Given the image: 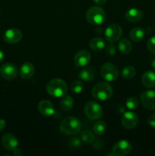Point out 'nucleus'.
I'll use <instances>...</instances> for the list:
<instances>
[{
    "label": "nucleus",
    "instance_id": "obj_1",
    "mask_svg": "<svg viewBox=\"0 0 155 156\" xmlns=\"http://www.w3.org/2000/svg\"><path fill=\"white\" fill-rule=\"evenodd\" d=\"M61 132L66 135H77L81 129V123L74 117H65L59 124Z\"/></svg>",
    "mask_w": 155,
    "mask_h": 156
},
{
    "label": "nucleus",
    "instance_id": "obj_2",
    "mask_svg": "<svg viewBox=\"0 0 155 156\" xmlns=\"http://www.w3.org/2000/svg\"><path fill=\"white\" fill-rule=\"evenodd\" d=\"M91 93L93 97L97 100L106 101L113 95V88L107 82H99L93 87Z\"/></svg>",
    "mask_w": 155,
    "mask_h": 156
},
{
    "label": "nucleus",
    "instance_id": "obj_3",
    "mask_svg": "<svg viewBox=\"0 0 155 156\" xmlns=\"http://www.w3.org/2000/svg\"><path fill=\"white\" fill-rule=\"evenodd\" d=\"M68 87L64 80L61 79H53L46 85V91L49 94L55 98H61L65 95Z\"/></svg>",
    "mask_w": 155,
    "mask_h": 156
},
{
    "label": "nucleus",
    "instance_id": "obj_4",
    "mask_svg": "<svg viewBox=\"0 0 155 156\" xmlns=\"http://www.w3.org/2000/svg\"><path fill=\"white\" fill-rule=\"evenodd\" d=\"M86 19L91 24L100 25L106 21V13L102 8L92 6L86 12Z\"/></svg>",
    "mask_w": 155,
    "mask_h": 156
},
{
    "label": "nucleus",
    "instance_id": "obj_5",
    "mask_svg": "<svg viewBox=\"0 0 155 156\" xmlns=\"http://www.w3.org/2000/svg\"><path fill=\"white\" fill-rule=\"evenodd\" d=\"M100 75L107 82H114L117 80L119 76V72L116 66L111 62H106L100 69Z\"/></svg>",
    "mask_w": 155,
    "mask_h": 156
},
{
    "label": "nucleus",
    "instance_id": "obj_6",
    "mask_svg": "<svg viewBox=\"0 0 155 156\" xmlns=\"http://www.w3.org/2000/svg\"><path fill=\"white\" fill-rule=\"evenodd\" d=\"M84 113L90 120H97L103 116V109L97 102L90 101L85 105Z\"/></svg>",
    "mask_w": 155,
    "mask_h": 156
},
{
    "label": "nucleus",
    "instance_id": "obj_7",
    "mask_svg": "<svg viewBox=\"0 0 155 156\" xmlns=\"http://www.w3.org/2000/svg\"><path fill=\"white\" fill-rule=\"evenodd\" d=\"M105 38L109 42L112 43L119 41L122 35V29L119 24H112L105 30Z\"/></svg>",
    "mask_w": 155,
    "mask_h": 156
},
{
    "label": "nucleus",
    "instance_id": "obj_8",
    "mask_svg": "<svg viewBox=\"0 0 155 156\" xmlns=\"http://www.w3.org/2000/svg\"><path fill=\"white\" fill-rule=\"evenodd\" d=\"M0 75L5 80L12 81L18 76V69L13 63L7 62L0 67Z\"/></svg>",
    "mask_w": 155,
    "mask_h": 156
},
{
    "label": "nucleus",
    "instance_id": "obj_9",
    "mask_svg": "<svg viewBox=\"0 0 155 156\" xmlns=\"http://www.w3.org/2000/svg\"><path fill=\"white\" fill-rule=\"evenodd\" d=\"M139 122V117L138 114L132 111L124 113L121 119V123L126 129H133L136 127Z\"/></svg>",
    "mask_w": 155,
    "mask_h": 156
},
{
    "label": "nucleus",
    "instance_id": "obj_10",
    "mask_svg": "<svg viewBox=\"0 0 155 156\" xmlns=\"http://www.w3.org/2000/svg\"><path fill=\"white\" fill-rule=\"evenodd\" d=\"M140 100L146 109H155V91L147 90L143 91L140 95Z\"/></svg>",
    "mask_w": 155,
    "mask_h": 156
},
{
    "label": "nucleus",
    "instance_id": "obj_11",
    "mask_svg": "<svg viewBox=\"0 0 155 156\" xmlns=\"http://www.w3.org/2000/svg\"><path fill=\"white\" fill-rule=\"evenodd\" d=\"M132 146L129 141L120 140L117 142L112 147V153L116 156H124L131 152Z\"/></svg>",
    "mask_w": 155,
    "mask_h": 156
},
{
    "label": "nucleus",
    "instance_id": "obj_12",
    "mask_svg": "<svg viewBox=\"0 0 155 156\" xmlns=\"http://www.w3.org/2000/svg\"><path fill=\"white\" fill-rule=\"evenodd\" d=\"M91 59V55L88 50H81L78 51L74 56V62L77 66L83 67L88 65Z\"/></svg>",
    "mask_w": 155,
    "mask_h": 156
},
{
    "label": "nucleus",
    "instance_id": "obj_13",
    "mask_svg": "<svg viewBox=\"0 0 155 156\" xmlns=\"http://www.w3.org/2000/svg\"><path fill=\"white\" fill-rule=\"evenodd\" d=\"M22 39V33L18 28H10L4 34V40L10 44H15L20 42Z\"/></svg>",
    "mask_w": 155,
    "mask_h": 156
},
{
    "label": "nucleus",
    "instance_id": "obj_14",
    "mask_svg": "<svg viewBox=\"0 0 155 156\" xmlns=\"http://www.w3.org/2000/svg\"><path fill=\"white\" fill-rule=\"evenodd\" d=\"M2 144L7 150L13 151L18 146V140L15 135L12 133H6L2 138Z\"/></svg>",
    "mask_w": 155,
    "mask_h": 156
},
{
    "label": "nucleus",
    "instance_id": "obj_15",
    "mask_svg": "<svg viewBox=\"0 0 155 156\" xmlns=\"http://www.w3.org/2000/svg\"><path fill=\"white\" fill-rule=\"evenodd\" d=\"M38 110L42 115L50 117L54 114L55 108L53 104L48 100H42L38 105Z\"/></svg>",
    "mask_w": 155,
    "mask_h": 156
},
{
    "label": "nucleus",
    "instance_id": "obj_16",
    "mask_svg": "<svg viewBox=\"0 0 155 156\" xmlns=\"http://www.w3.org/2000/svg\"><path fill=\"white\" fill-rule=\"evenodd\" d=\"M125 18L129 22L136 23L142 19L143 13L140 9L132 8L126 11L125 14Z\"/></svg>",
    "mask_w": 155,
    "mask_h": 156
},
{
    "label": "nucleus",
    "instance_id": "obj_17",
    "mask_svg": "<svg viewBox=\"0 0 155 156\" xmlns=\"http://www.w3.org/2000/svg\"><path fill=\"white\" fill-rule=\"evenodd\" d=\"M141 84L146 88H153L155 87V73L147 71L142 75Z\"/></svg>",
    "mask_w": 155,
    "mask_h": 156
},
{
    "label": "nucleus",
    "instance_id": "obj_18",
    "mask_svg": "<svg viewBox=\"0 0 155 156\" xmlns=\"http://www.w3.org/2000/svg\"><path fill=\"white\" fill-rule=\"evenodd\" d=\"M34 66L30 62H25L22 64L20 69V76L24 79H29L34 74Z\"/></svg>",
    "mask_w": 155,
    "mask_h": 156
},
{
    "label": "nucleus",
    "instance_id": "obj_19",
    "mask_svg": "<svg viewBox=\"0 0 155 156\" xmlns=\"http://www.w3.org/2000/svg\"><path fill=\"white\" fill-rule=\"evenodd\" d=\"M145 37V30L142 27H135L131 30L129 37L134 42H141Z\"/></svg>",
    "mask_w": 155,
    "mask_h": 156
},
{
    "label": "nucleus",
    "instance_id": "obj_20",
    "mask_svg": "<svg viewBox=\"0 0 155 156\" xmlns=\"http://www.w3.org/2000/svg\"><path fill=\"white\" fill-rule=\"evenodd\" d=\"M95 76L94 70L91 68H86L84 69L81 70L78 73L79 79L81 81L85 82H92Z\"/></svg>",
    "mask_w": 155,
    "mask_h": 156
},
{
    "label": "nucleus",
    "instance_id": "obj_21",
    "mask_svg": "<svg viewBox=\"0 0 155 156\" xmlns=\"http://www.w3.org/2000/svg\"><path fill=\"white\" fill-rule=\"evenodd\" d=\"M89 46L94 51H100L105 47V42L102 38L94 37L90 41Z\"/></svg>",
    "mask_w": 155,
    "mask_h": 156
},
{
    "label": "nucleus",
    "instance_id": "obj_22",
    "mask_svg": "<svg viewBox=\"0 0 155 156\" xmlns=\"http://www.w3.org/2000/svg\"><path fill=\"white\" fill-rule=\"evenodd\" d=\"M119 50L123 54H129L132 50V44L126 38L120 40L119 42Z\"/></svg>",
    "mask_w": 155,
    "mask_h": 156
},
{
    "label": "nucleus",
    "instance_id": "obj_23",
    "mask_svg": "<svg viewBox=\"0 0 155 156\" xmlns=\"http://www.w3.org/2000/svg\"><path fill=\"white\" fill-rule=\"evenodd\" d=\"M73 105H74V100H73V98H71V96H63V98L60 101V108L61 109L65 111H70L71 108H73Z\"/></svg>",
    "mask_w": 155,
    "mask_h": 156
},
{
    "label": "nucleus",
    "instance_id": "obj_24",
    "mask_svg": "<svg viewBox=\"0 0 155 156\" xmlns=\"http://www.w3.org/2000/svg\"><path fill=\"white\" fill-rule=\"evenodd\" d=\"M106 128H107L106 123L103 120H99V121L96 122L95 124L94 125L93 129H94V133H96L98 136H101L105 133Z\"/></svg>",
    "mask_w": 155,
    "mask_h": 156
},
{
    "label": "nucleus",
    "instance_id": "obj_25",
    "mask_svg": "<svg viewBox=\"0 0 155 156\" xmlns=\"http://www.w3.org/2000/svg\"><path fill=\"white\" fill-rule=\"evenodd\" d=\"M135 74H136V70L133 66H126L122 71V77L126 79H133Z\"/></svg>",
    "mask_w": 155,
    "mask_h": 156
},
{
    "label": "nucleus",
    "instance_id": "obj_26",
    "mask_svg": "<svg viewBox=\"0 0 155 156\" xmlns=\"http://www.w3.org/2000/svg\"><path fill=\"white\" fill-rule=\"evenodd\" d=\"M81 138L82 141L86 143H92L95 140L94 133L91 131L88 130V129L82 131L81 133Z\"/></svg>",
    "mask_w": 155,
    "mask_h": 156
},
{
    "label": "nucleus",
    "instance_id": "obj_27",
    "mask_svg": "<svg viewBox=\"0 0 155 156\" xmlns=\"http://www.w3.org/2000/svg\"><path fill=\"white\" fill-rule=\"evenodd\" d=\"M84 87V85L82 81H74L71 85V91L75 94H79L83 91Z\"/></svg>",
    "mask_w": 155,
    "mask_h": 156
},
{
    "label": "nucleus",
    "instance_id": "obj_28",
    "mask_svg": "<svg viewBox=\"0 0 155 156\" xmlns=\"http://www.w3.org/2000/svg\"><path fill=\"white\" fill-rule=\"evenodd\" d=\"M126 105L129 110H135L139 106V101L136 98L130 97L126 101Z\"/></svg>",
    "mask_w": 155,
    "mask_h": 156
},
{
    "label": "nucleus",
    "instance_id": "obj_29",
    "mask_svg": "<svg viewBox=\"0 0 155 156\" xmlns=\"http://www.w3.org/2000/svg\"><path fill=\"white\" fill-rule=\"evenodd\" d=\"M147 47L149 51L151 53H155V36L151 37L150 39L147 41Z\"/></svg>",
    "mask_w": 155,
    "mask_h": 156
},
{
    "label": "nucleus",
    "instance_id": "obj_30",
    "mask_svg": "<svg viewBox=\"0 0 155 156\" xmlns=\"http://www.w3.org/2000/svg\"><path fill=\"white\" fill-rule=\"evenodd\" d=\"M116 47L113 44H108L106 47V52L107 53V55H109V56H113V55H115V53H116Z\"/></svg>",
    "mask_w": 155,
    "mask_h": 156
},
{
    "label": "nucleus",
    "instance_id": "obj_31",
    "mask_svg": "<svg viewBox=\"0 0 155 156\" xmlns=\"http://www.w3.org/2000/svg\"><path fill=\"white\" fill-rule=\"evenodd\" d=\"M68 144H69V146H71V147L77 148L81 146V141L80 139L78 138V137H74V138L71 139V140H69Z\"/></svg>",
    "mask_w": 155,
    "mask_h": 156
},
{
    "label": "nucleus",
    "instance_id": "obj_32",
    "mask_svg": "<svg viewBox=\"0 0 155 156\" xmlns=\"http://www.w3.org/2000/svg\"><path fill=\"white\" fill-rule=\"evenodd\" d=\"M147 123L151 127H155V114H151L147 119Z\"/></svg>",
    "mask_w": 155,
    "mask_h": 156
},
{
    "label": "nucleus",
    "instance_id": "obj_33",
    "mask_svg": "<svg viewBox=\"0 0 155 156\" xmlns=\"http://www.w3.org/2000/svg\"><path fill=\"white\" fill-rule=\"evenodd\" d=\"M13 155H15V156H20V155H23V152H21L20 149H15L13 150Z\"/></svg>",
    "mask_w": 155,
    "mask_h": 156
},
{
    "label": "nucleus",
    "instance_id": "obj_34",
    "mask_svg": "<svg viewBox=\"0 0 155 156\" xmlns=\"http://www.w3.org/2000/svg\"><path fill=\"white\" fill-rule=\"evenodd\" d=\"M6 126V122L5 120H2V119H0V132Z\"/></svg>",
    "mask_w": 155,
    "mask_h": 156
},
{
    "label": "nucleus",
    "instance_id": "obj_35",
    "mask_svg": "<svg viewBox=\"0 0 155 156\" xmlns=\"http://www.w3.org/2000/svg\"><path fill=\"white\" fill-rule=\"evenodd\" d=\"M94 2L98 5H103L106 2V0H94Z\"/></svg>",
    "mask_w": 155,
    "mask_h": 156
},
{
    "label": "nucleus",
    "instance_id": "obj_36",
    "mask_svg": "<svg viewBox=\"0 0 155 156\" xmlns=\"http://www.w3.org/2000/svg\"><path fill=\"white\" fill-rule=\"evenodd\" d=\"M4 57H5L4 53H3L2 50H0V63H1V62L3 61V59H4Z\"/></svg>",
    "mask_w": 155,
    "mask_h": 156
},
{
    "label": "nucleus",
    "instance_id": "obj_37",
    "mask_svg": "<svg viewBox=\"0 0 155 156\" xmlns=\"http://www.w3.org/2000/svg\"><path fill=\"white\" fill-rule=\"evenodd\" d=\"M151 66H152V68H153V69L155 70V59L152 60V62H151Z\"/></svg>",
    "mask_w": 155,
    "mask_h": 156
},
{
    "label": "nucleus",
    "instance_id": "obj_38",
    "mask_svg": "<svg viewBox=\"0 0 155 156\" xmlns=\"http://www.w3.org/2000/svg\"><path fill=\"white\" fill-rule=\"evenodd\" d=\"M0 14H1V12H0Z\"/></svg>",
    "mask_w": 155,
    "mask_h": 156
}]
</instances>
